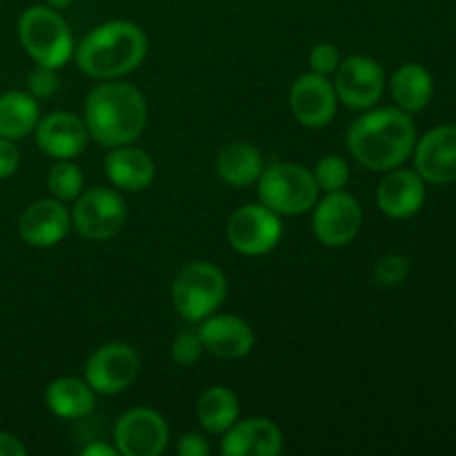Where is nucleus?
<instances>
[{
  "label": "nucleus",
  "instance_id": "f257e3e1",
  "mask_svg": "<svg viewBox=\"0 0 456 456\" xmlns=\"http://www.w3.org/2000/svg\"><path fill=\"white\" fill-rule=\"evenodd\" d=\"M347 151L372 172L401 167L417 145V127L408 111L399 107L365 110L347 129Z\"/></svg>",
  "mask_w": 456,
  "mask_h": 456
},
{
  "label": "nucleus",
  "instance_id": "f03ea898",
  "mask_svg": "<svg viewBox=\"0 0 456 456\" xmlns=\"http://www.w3.org/2000/svg\"><path fill=\"white\" fill-rule=\"evenodd\" d=\"M85 125L89 138L98 145H132L141 138L147 125L145 96L134 85L105 80L89 92L85 101Z\"/></svg>",
  "mask_w": 456,
  "mask_h": 456
},
{
  "label": "nucleus",
  "instance_id": "7ed1b4c3",
  "mask_svg": "<svg viewBox=\"0 0 456 456\" xmlns=\"http://www.w3.org/2000/svg\"><path fill=\"white\" fill-rule=\"evenodd\" d=\"M145 56L147 36L132 20L102 22L74 47L78 69L98 80H118L132 74Z\"/></svg>",
  "mask_w": 456,
  "mask_h": 456
},
{
  "label": "nucleus",
  "instance_id": "20e7f679",
  "mask_svg": "<svg viewBox=\"0 0 456 456\" xmlns=\"http://www.w3.org/2000/svg\"><path fill=\"white\" fill-rule=\"evenodd\" d=\"M18 38L36 65L61 69L74 56V38L69 25L58 9L34 4L18 20Z\"/></svg>",
  "mask_w": 456,
  "mask_h": 456
},
{
  "label": "nucleus",
  "instance_id": "39448f33",
  "mask_svg": "<svg viewBox=\"0 0 456 456\" xmlns=\"http://www.w3.org/2000/svg\"><path fill=\"white\" fill-rule=\"evenodd\" d=\"M256 185L261 203L279 216L310 212L321 191L314 174L297 163H272L270 167H263Z\"/></svg>",
  "mask_w": 456,
  "mask_h": 456
},
{
  "label": "nucleus",
  "instance_id": "423d86ee",
  "mask_svg": "<svg viewBox=\"0 0 456 456\" xmlns=\"http://www.w3.org/2000/svg\"><path fill=\"white\" fill-rule=\"evenodd\" d=\"M227 297V279L218 265L194 261L183 267L172 285V303L190 323H200L223 305Z\"/></svg>",
  "mask_w": 456,
  "mask_h": 456
},
{
  "label": "nucleus",
  "instance_id": "0eeeda50",
  "mask_svg": "<svg viewBox=\"0 0 456 456\" xmlns=\"http://www.w3.org/2000/svg\"><path fill=\"white\" fill-rule=\"evenodd\" d=\"M71 227L87 240L114 239L125 225L127 208L123 196L110 187H92L80 191L71 208Z\"/></svg>",
  "mask_w": 456,
  "mask_h": 456
},
{
  "label": "nucleus",
  "instance_id": "6e6552de",
  "mask_svg": "<svg viewBox=\"0 0 456 456\" xmlns=\"http://www.w3.org/2000/svg\"><path fill=\"white\" fill-rule=\"evenodd\" d=\"M283 223L263 203H249L236 209L227 221V243L243 256H263L279 245Z\"/></svg>",
  "mask_w": 456,
  "mask_h": 456
},
{
  "label": "nucleus",
  "instance_id": "1a4fd4ad",
  "mask_svg": "<svg viewBox=\"0 0 456 456\" xmlns=\"http://www.w3.org/2000/svg\"><path fill=\"white\" fill-rule=\"evenodd\" d=\"M141 374V356L127 343H105L85 363V381L96 395L114 396L127 390Z\"/></svg>",
  "mask_w": 456,
  "mask_h": 456
},
{
  "label": "nucleus",
  "instance_id": "9d476101",
  "mask_svg": "<svg viewBox=\"0 0 456 456\" xmlns=\"http://www.w3.org/2000/svg\"><path fill=\"white\" fill-rule=\"evenodd\" d=\"M312 232L325 248H346L356 239L363 223L361 203L346 190L328 191L325 199L316 200Z\"/></svg>",
  "mask_w": 456,
  "mask_h": 456
},
{
  "label": "nucleus",
  "instance_id": "9b49d317",
  "mask_svg": "<svg viewBox=\"0 0 456 456\" xmlns=\"http://www.w3.org/2000/svg\"><path fill=\"white\" fill-rule=\"evenodd\" d=\"M334 92L338 102L354 111H365L381 101L386 92V71L374 58L350 56L334 71Z\"/></svg>",
  "mask_w": 456,
  "mask_h": 456
},
{
  "label": "nucleus",
  "instance_id": "f8f14e48",
  "mask_svg": "<svg viewBox=\"0 0 456 456\" xmlns=\"http://www.w3.org/2000/svg\"><path fill=\"white\" fill-rule=\"evenodd\" d=\"M167 444V421L151 408L127 410L114 426V445L123 456H160Z\"/></svg>",
  "mask_w": 456,
  "mask_h": 456
},
{
  "label": "nucleus",
  "instance_id": "ddd939ff",
  "mask_svg": "<svg viewBox=\"0 0 456 456\" xmlns=\"http://www.w3.org/2000/svg\"><path fill=\"white\" fill-rule=\"evenodd\" d=\"M289 107L303 127L321 129L330 125L338 107L332 80L314 71L298 76L289 89Z\"/></svg>",
  "mask_w": 456,
  "mask_h": 456
},
{
  "label": "nucleus",
  "instance_id": "4468645a",
  "mask_svg": "<svg viewBox=\"0 0 456 456\" xmlns=\"http://www.w3.org/2000/svg\"><path fill=\"white\" fill-rule=\"evenodd\" d=\"M40 151L56 160H74L85 151L89 141L87 125L71 111H52L43 116L34 129Z\"/></svg>",
  "mask_w": 456,
  "mask_h": 456
},
{
  "label": "nucleus",
  "instance_id": "2eb2a0df",
  "mask_svg": "<svg viewBox=\"0 0 456 456\" xmlns=\"http://www.w3.org/2000/svg\"><path fill=\"white\" fill-rule=\"evenodd\" d=\"M414 165L419 176L432 185L456 183V125L430 129L414 145Z\"/></svg>",
  "mask_w": 456,
  "mask_h": 456
},
{
  "label": "nucleus",
  "instance_id": "dca6fc26",
  "mask_svg": "<svg viewBox=\"0 0 456 456\" xmlns=\"http://www.w3.org/2000/svg\"><path fill=\"white\" fill-rule=\"evenodd\" d=\"M71 230V214L58 199H40L31 203L18 221V234L31 248H53Z\"/></svg>",
  "mask_w": 456,
  "mask_h": 456
},
{
  "label": "nucleus",
  "instance_id": "f3484780",
  "mask_svg": "<svg viewBox=\"0 0 456 456\" xmlns=\"http://www.w3.org/2000/svg\"><path fill=\"white\" fill-rule=\"evenodd\" d=\"M205 352L225 361L243 359L254 347L252 325L236 314H209L196 330Z\"/></svg>",
  "mask_w": 456,
  "mask_h": 456
},
{
  "label": "nucleus",
  "instance_id": "a211bd4d",
  "mask_svg": "<svg viewBox=\"0 0 456 456\" xmlns=\"http://www.w3.org/2000/svg\"><path fill=\"white\" fill-rule=\"evenodd\" d=\"M221 436L223 456H276L283 450V432L265 417L236 421Z\"/></svg>",
  "mask_w": 456,
  "mask_h": 456
},
{
  "label": "nucleus",
  "instance_id": "6ab92c4d",
  "mask_svg": "<svg viewBox=\"0 0 456 456\" xmlns=\"http://www.w3.org/2000/svg\"><path fill=\"white\" fill-rule=\"evenodd\" d=\"M377 203L387 218L405 221L426 203V181L412 169H390L379 183Z\"/></svg>",
  "mask_w": 456,
  "mask_h": 456
},
{
  "label": "nucleus",
  "instance_id": "aec40b11",
  "mask_svg": "<svg viewBox=\"0 0 456 456\" xmlns=\"http://www.w3.org/2000/svg\"><path fill=\"white\" fill-rule=\"evenodd\" d=\"M102 167H105L111 185L125 191L147 190L156 178V165L151 156L141 147H134V142L132 145L111 147Z\"/></svg>",
  "mask_w": 456,
  "mask_h": 456
},
{
  "label": "nucleus",
  "instance_id": "412c9836",
  "mask_svg": "<svg viewBox=\"0 0 456 456\" xmlns=\"http://www.w3.org/2000/svg\"><path fill=\"white\" fill-rule=\"evenodd\" d=\"M45 403L49 412L58 419H83L96 408V392L89 387L85 379L61 377L52 381L45 390Z\"/></svg>",
  "mask_w": 456,
  "mask_h": 456
},
{
  "label": "nucleus",
  "instance_id": "4be33fe9",
  "mask_svg": "<svg viewBox=\"0 0 456 456\" xmlns=\"http://www.w3.org/2000/svg\"><path fill=\"white\" fill-rule=\"evenodd\" d=\"M263 172V156L252 142H227L216 156V174L232 187H249Z\"/></svg>",
  "mask_w": 456,
  "mask_h": 456
},
{
  "label": "nucleus",
  "instance_id": "5701e85b",
  "mask_svg": "<svg viewBox=\"0 0 456 456\" xmlns=\"http://www.w3.org/2000/svg\"><path fill=\"white\" fill-rule=\"evenodd\" d=\"M390 94L399 110L408 111V114H419L430 105L432 94H435L430 71L417 62H405L392 74Z\"/></svg>",
  "mask_w": 456,
  "mask_h": 456
},
{
  "label": "nucleus",
  "instance_id": "b1692460",
  "mask_svg": "<svg viewBox=\"0 0 456 456\" xmlns=\"http://www.w3.org/2000/svg\"><path fill=\"white\" fill-rule=\"evenodd\" d=\"M196 417H199L200 428L208 435L221 436L223 432L230 430L240 417L239 396L230 387L214 386L200 395L196 403Z\"/></svg>",
  "mask_w": 456,
  "mask_h": 456
},
{
  "label": "nucleus",
  "instance_id": "393cba45",
  "mask_svg": "<svg viewBox=\"0 0 456 456\" xmlns=\"http://www.w3.org/2000/svg\"><path fill=\"white\" fill-rule=\"evenodd\" d=\"M38 120V101L29 92L13 89L0 96V136L9 141H20L34 132Z\"/></svg>",
  "mask_w": 456,
  "mask_h": 456
},
{
  "label": "nucleus",
  "instance_id": "a878e982",
  "mask_svg": "<svg viewBox=\"0 0 456 456\" xmlns=\"http://www.w3.org/2000/svg\"><path fill=\"white\" fill-rule=\"evenodd\" d=\"M83 172H80V167L74 160H56V165L47 174L49 191H52L53 199L62 200V203H69V200L78 199L80 191H83Z\"/></svg>",
  "mask_w": 456,
  "mask_h": 456
},
{
  "label": "nucleus",
  "instance_id": "bb28decb",
  "mask_svg": "<svg viewBox=\"0 0 456 456\" xmlns=\"http://www.w3.org/2000/svg\"><path fill=\"white\" fill-rule=\"evenodd\" d=\"M314 181L321 191H341L350 183V165L341 156H323L314 167Z\"/></svg>",
  "mask_w": 456,
  "mask_h": 456
},
{
  "label": "nucleus",
  "instance_id": "cd10ccee",
  "mask_svg": "<svg viewBox=\"0 0 456 456\" xmlns=\"http://www.w3.org/2000/svg\"><path fill=\"white\" fill-rule=\"evenodd\" d=\"M410 274V261L401 254H386L377 261L372 272V281L377 288H395L401 285Z\"/></svg>",
  "mask_w": 456,
  "mask_h": 456
},
{
  "label": "nucleus",
  "instance_id": "c85d7f7f",
  "mask_svg": "<svg viewBox=\"0 0 456 456\" xmlns=\"http://www.w3.org/2000/svg\"><path fill=\"white\" fill-rule=\"evenodd\" d=\"M58 89H61V76L58 69L45 65H36L34 69L27 74V89L36 101H45V98L56 96Z\"/></svg>",
  "mask_w": 456,
  "mask_h": 456
},
{
  "label": "nucleus",
  "instance_id": "c756f323",
  "mask_svg": "<svg viewBox=\"0 0 456 456\" xmlns=\"http://www.w3.org/2000/svg\"><path fill=\"white\" fill-rule=\"evenodd\" d=\"M203 352H205V347H203V341H200L199 332H190V330H185V332H181L174 337L172 359L176 361L178 365H183V368L199 363V359L203 356Z\"/></svg>",
  "mask_w": 456,
  "mask_h": 456
},
{
  "label": "nucleus",
  "instance_id": "7c9ffc66",
  "mask_svg": "<svg viewBox=\"0 0 456 456\" xmlns=\"http://www.w3.org/2000/svg\"><path fill=\"white\" fill-rule=\"evenodd\" d=\"M307 62H310V69L314 74L332 76L338 69V65H341V53H338V49L332 43H319L310 49Z\"/></svg>",
  "mask_w": 456,
  "mask_h": 456
},
{
  "label": "nucleus",
  "instance_id": "2f4dec72",
  "mask_svg": "<svg viewBox=\"0 0 456 456\" xmlns=\"http://www.w3.org/2000/svg\"><path fill=\"white\" fill-rule=\"evenodd\" d=\"M20 163V154H18L16 141L0 136V181L9 178L18 169Z\"/></svg>",
  "mask_w": 456,
  "mask_h": 456
},
{
  "label": "nucleus",
  "instance_id": "473e14b6",
  "mask_svg": "<svg viewBox=\"0 0 456 456\" xmlns=\"http://www.w3.org/2000/svg\"><path fill=\"white\" fill-rule=\"evenodd\" d=\"M176 450L181 456H208L212 452L209 441L205 439V435H199V432H187V435H183Z\"/></svg>",
  "mask_w": 456,
  "mask_h": 456
},
{
  "label": "nucleus",
  "instance_id": "72a5a7b5",
  "mask_svg": "<svg viewBox=\"0 0 456 456\" xmlns=\"http://www.w3.org/2000/svg\"><path fill=\"white\" fill-rule=\"evenodd\" d=\"M27 448L18 436L9 432H0V456H25Z\"/></svg>",
  "mask_w": 456,
  "mask_h": 456
},
{
  "label": "nucleus",
  "instance_id": "f704fd0d",
  "mask_svg": "<svg viewBox=\"0 0 456 456\" xmlns=\"http://www.w3.org/2000/svg\"><path fill=\"white\" fill-rule=\"evenodd\" d=\"M80 454L83 456H116L118 454V450H116V445L102 444V441H94V444L85 445V448L80 450Z\"/></svg>",
  "mask_w": 456,
  "mask_h": 456
},
{
  "label": "nucleus",
  "instance_id": "c9c22d12",
  "mask_svg": "<svg viewBox=\"0 0 456 456\" xmlns=\"http://www.w3.org/2000/svg\"><path fill=\"white\" fill-rule=\"evenodd\" d=\"M45 3H47L52 9H58V12H61V9L69 7V4L74 3V0H45Z\"/></svg>",
  "mask_w": 456,
  "mask_h": 456
}]
</instances>
